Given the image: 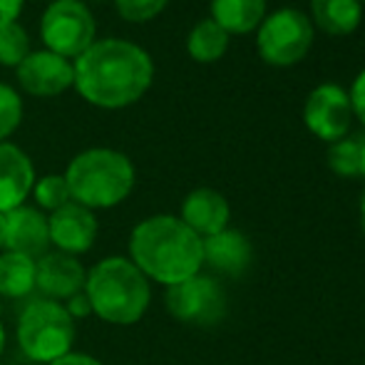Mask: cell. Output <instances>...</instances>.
Masks as SVG:
<instances>
[{
    "label": "cell",
    "mask_w": 365,
    "mask_h": 365,
    "mask_svg": "<svg viewBox=\"0 0 365 365\" xmlns=\"http://www.w3.org/2000/svg\"><path fill=\"white\" fill-rule=\"evenodd\" d=\"M0 249H5V214H0Z\"/></svg>",
    "instance_id": "31"
},
{
    "label": "cell",
    "mask_w": 365,
    "mask_h": 365,
    "mask_svg": "<svg viewBox=\"0 0 365 365\" xmlns=\"http://www.w3.org/2000/svg\"><path fill=\"white\" fill-rule=\"evenodd\" d=\"M30 55V38L28 30L15 20L0 28V65L5 68H18Z\"/></svg>",
    "instance_id": "22"
},
{
    "label": "cell",
    "mask_w": 365,
    "mask_h": 365,
    "mask_svg": "<svg viewBox=\"0 0 365 365\" xmlns=\"http://www.w3.org/2000/svg\"><path fill=\"white\" fill-rule=\"evenodd\" d=\"M130 256L149 281L164 286L192 279L204 266L202 239L172 214L140 221L130 236Z\"/></svg>",
    "instance_id": "2"
},
{
    "label": "cell",
    "mask_w": 365,
    "mask_h": 365,
    "mask_svg": "<svg viewBox=\"0 0 365 365\" xmlns=\"http://www.w3.org/2000/svg\"><path fill=\"white\" fill-rule=\"evenodd\" d=\"M18 346L30 361L53 363L68 356L75 343V318L60 301L40 298L18 318Z\"/></svg>",
    "instance_id": "5"
},
{
    "label": "cell",
    "mask_w": 365,
    "mask_h": 365,
    "mask_svg": "<svg viewBox=\"0 0 365 365\" xmlns=\"http://www.w3.org/2000/svg\"><path fill=\"white\" fill-rule=\"evenodd\" d=\"M361 226L365 231V192H363V199H361Z\"/></svg>",
    "instance_id": "33"
},
{
    "label": "cell",
    "mask_w": 365,
    "mask_h": 365,
    "mask_svg": "<svg viewBox=\"0 0 365 365\" xmlns=\"http://www.w3.org/2000/svg\"><path fill=\"white\" fill-rule=\"evenodd\" d=\"M313 23L333 38L351 35L361 25V0H311Z\"/></svg>",
    "instance_id": "17"
},
{
    "label": "cell",
    "mask_w": 365,
    "mask_h": 365,
    "mask_svg": "<svg viewBox=\"0 0 365 365\" xmlns=\"http://www.w3.org/2000/svg\"><path fill=\"white\" fill-rule=\"evenodd\" d=\"M361 3H363V0H361Z\"/></svg>",
    "instance_id": "34"
},
{
    "label": "cell",
    "mask_w": 365,
    "mask_h": 365,
    "mask_svg": "<svg viewBox=\"0 0 365 365\" xmlns=\"http://www.w3.org/2000/svg\"><path fill=\"white\" fill-rule=\"evenodd\" d=\"M169 0H115L117 15L127 23H149L154 20Z\"/></svg>",
    "instance_id": "25"
},
{
    "label": "cell",
    "mask_w": 365,
    "mask_h": 365,
    "mask_svg": "<svg viewBox=\"0 0 365 365\" xmlns=\"http://www.w3.org/2000/svg\"><path fill=\"white\" fill-rule=\"evenodd\" d=\"M328 167L338 174V177H361L358 169V145L356 137H343V140L333 142L328 147Z\"/></svg>",
    "instance_id": "23"
},
{
    "label": "cell",
    "mask_w": 365,
    "mask_h": 365,
    "mask_svg": "<svg viewBox=\"0 0 365 365\" xmlns=\"http://www.w3.org/2000/svg\"><path fill=\"white\" fill-rule=\"evenodd\" d=\"M226 50H229V33L212 18L194 25L187 38V53L197 63H217L226 55Z\"/></svg>",
    "instance_id": "20"
},
{
    "label": "cell",
    "mask_w": 365,
    "mask_h": 365,
    "mask_svg": "<svg viewBox=\"0 0 365 365\" xmlns=\"http://www.w3.org/2000/svg\"><path fill=\"white\" fill-rule=\"evenodd\" d=\"M18 85L33 97H58L75 87L73 60H65L50 50H30V55L15 68Z\"/></svg>",
    "instance_id": "10"
},
{
    "label": "cell",
    "mask_w": 365,
    "mask_h": 365,
    "mask_svg": "<svg viewBox=\"0 0 365 365\" xmlns=\"http://www.w3.org/2000/svg\"><path fill=\"white\" fill-rule=\"evenodd\" d=\"M35 184V167L18 145L0 142V214L23 207Z\"/></svg>",
    "instance_id": "14"
},
{
    "label": "cell",
    "mask_w": 365,
    "mask_h": 365,
    "mask_svg": "<svg viewBox=\"0 0 365 365\" xmlns=\"http://www.w3.org/2000/svg\"><path fill=\"white\" fill-rule=\"evenodd\" d=\"M50 244L58 251L70 256L85 254L92 249L97 239V217L95 212L85 209L77 202H68L65 207L55 209L48 219Z\"/></svg>",
    "instance_id": "11"
},
{
    "label": "cell",
    "mask_w": 365,
    "mask_h": 365,
    "mask_svg": "<svg viewBox=\"0 0 365 365\" xmlns=\"http://www.w3.org/2000/svg\"><path fill=\"white\" fill-rule=\"evenodd\" d=\"M167 311L189 326H217L226 316V291L214 276L199 271L187 281L167 286Z\"/></svg>",
    "instance_id": "8"
},
{
    "label": "cell",
    "mask_w": 365,
    "mask_h": 365,
    "mask_svg": "<svg viewBox=\"0 0 365 365\" xmlns=\"http://www.w3.org/2000/svg\"><path fill=\"white\" fill-rule=\"evenodd\" d=\"M35 204H38L40 212H50L53 214L55 209L65 207L68 202H73L70 197V187L65 182V174H48L43 179H35L33 192Z\"/></svg>",
    "instance_id": "21"
},
{
    "label": "cell",
    "mask_w": 365,
    "mask_h": 365,
    "mask_svg": "<svg viewBox=\"0 0 365 365\" xmlns=\"http://www.w3.org/2000/svg\"><path fill=\"white\" fill-rule=\"evenodd\" d=\"M75 90L102 110H122L147 95L154 82V63L145 48L120 38L95 40L77 60Z\"/></svg>",
    "instance_id": "1"
},
{
    "label": "cell",
    "mask_w": 365,
    "mask_h": 365,
    "mask_svg": "<svg viewBox=\"0 0 365 365\" xmlns=\"http://www.w3.org/2000/svg\"><path fill=\"white\" fill-rule=\"evenodd\" d=\"M25 0H0V28L8 23H15L18 15L23 13Z\"/></svg>",
    "instance_id": "27"
},
{
    "label": "cell",
    "mask_w": 365,
    "mask_h": 365,
    "mask_svg": "<svg viewBox=\"0 0 365 365\" xmlns=\"http://www.w3.org/2000/svg\"><path fill=\"white\" fill-rule=\"evenodd\" d=\"M85 296L102 321L132 326L152 303L149 279L125 256H107L87 271Z\"/></svg>",
    "instance_id": "3"
},
{
    "label": "cell",
    "mask_w": 365,
    "mask_h": 365,
    "mask_svg": "<svg viewBox=\"0 0 365 365\" xmlns=\"http://www.w3.org/2000/svg\"><path fill=\"white\" fill-rule=\"evenodd\" d=\"M48 365H102L97 358L87 356V353H68V356L58 358V361L48 363Z\"/></svg>",
    "instance_id": "29"
},
{
    "label": "cell",
    "mask_w": 365,
    "mask_h": 365,
    "mask_svg": "<svg viewBox=\"0 0 365 365\" xmlns=\"http://www.w3.org/2000/svg\"><path fill=\"white\" fill-rule=\"evenodd\" d=\"M356 145H358V169H361V177H365V132L356 135Z\"/></svg>",
    "instance_id": "30"
},
{
    "label": "cell",
    "mask_w": 365,
    "mask_h": 365,
    "mask_svg": "<svg viewBox=\"0 0 365 365\" xmlns=\"http://www.w3.org/2000/svg\"><path fill=\"white\" fill-rule=\"evenodd\" d=\"M45 50L65 60H77L97 40V23L82 0H53L40 20Z\"/></svg>",
    "instance_id": "7"
},
{
    "label": "cell",
    "mask_w": 365,
    "mask_h": 365,
    "mask_svg": "<svg viewBox=\"0 0 365 365\" xmlns=\"http://www.w3.org/2000/svg\"><path fill=\"white\" fill-rule=\"evenodd\" d=\"M313 45V25L298 8H281L266 15L259 25L256 48L264 63L274 68H289L301 63Z\"/></svg>",
    "instance_id": "6"
},
{
    "label": "cell",
    "mask_w": 365,
    "mask_h": 365,
    "mask_svg": "<svg viewBox=\"0 0 365 365\" xmlns=\"http://www.w3.org/2000/svg\"><path fill=\"white\" fill-rule=\"evenodd\" d=\"M87 271L75 256L55 251L35 261V289L50 301H68L85 291Z\"/></svg>",
    "instance_id": "12"
},
{
    "label": "cell",
    "mask_w": 365,
    "mask_h": 365,
    "mask_svg": "<svg viewBox=\"0 0 365 365\" xmlns=\"http://www.w3.org/2000/svg\"><path fill=\"white\" fill-rule=\"evenodd\" d=\"M348 97H351L353 115H356L358 120L365 125V70L356 77V82H353V87H351V95Z\"/></svg>",
    "instance_id": "26"
},
{
    "label": "cell",
    "mask_w": 365,
    "mask_h": 365,
    "mask_svg": "<svg viewBox=\"0 0 365 365\" xmlns=\"http://www.w3.org/2000/svg\"><path fill=\"white\" fill-rule=\"evenodd\" d=\"M179 219H182L199 239H207V236H214V234H219V231L229 229L231 207L224 194L217 192V189L199 187L184 197L182 217Z\"/></svg>",
    "instance_id": "16"
},
{
    "label": "cell",
    "mask_w": 365,
    "mask_h": 365,
    "mask_svg": "<svg viewBox=\"0 0 365 365\" xmlns=\"http://www.w3.org/2000/svg\"><path fill=\"white\" fill-rule=\"evenodd\" d=\"M3 351H5V328L0 323V356H3Z\"/></svg>",
    "instance_id": "32"
},
{
    "label": "cell",
    "mask_w": 365,
    "mask_h": 365,
    "mask_svg": "<svg viewBox=\"0 0 365 365\" xmlns=\"http://www.w3.org/2000/svg\"><path fill=\"white\" fill-rule=\"evenodd\" d=\"M35 289V259L15 251L0 254V296L23 298Z\"/></svg>",
    "instance_id": "19"
},
{
    "label": "cell",
    "mask_w": 365,
    "mask_h": 365,
    "mask_svg": "<svg viewBox=\"0 0 365 365\" xmlns=\"http://www.w3.org/2000/svg\"><path fill=\"white\" fill-rule=\"evenodd\" d=\"M266 18V0H212V20L229 35H246Z\"/></svg>",
    "instance_id": "18"
},
{
    "label": "cell",
    "mask_w": 365,
    "mask_h": 365,
    "mask_svg": "<svg viewBox=\"0 0 365 365\" xmlns=\"http://www.w3.org/2000/svg\"><path fill=\"white\" fill-rule=\"evenodd\" d=\"M65 308H68V313H70V316H73V318H80V316H87V313H92L90 301H87L85 291L77 293V296H73V298H68V303H65Z\"/></svg>",
    "instance_id": "28"
},
{
    "label": "cell",
    "mask_w": 365,
    "mask_h": 365,
    "mask_svg": "<svg viewBox=\"0 0 365 365\" xmlns=\"http://www.w3.org/2000/svg\"><path fill=\"white\" fill-rule=\"evenodd\" d=\"M351 97L341 85H318L316 90L308 95L306 105H303V122L306 127L318 137V140L333 142L343 140L351 132Z\"/></svg>",
    "instance_id": "9"
},
{
    "label": "cell",
    "mask_w": 365,
    "mask_h": 365,
    "mask_svg": "<svg viewBox=\"0 0 365 365\" xmlns=\"http://www.w3.org/2000/svg\"><path fill=\"white\" fill-rule=\"evenodd\" d=\"M202 254L204 264L212 266L217 274L236 279L249 271L251 261H254V246L244 231L229 226L219 234L202 239Z\"/></svg>",
    "instance_id": "15"
},
{
    "label": "cell",
    "mask_w": 365,
    "mask_h": 365,
    "mask_svg": "<svg viewBox=\"0 0 365 365\" xmlns=\"http://www.w3.org/2000/svg\"><path fill=\"white\" fill-rule=\"evenodd\" d=\"M65 182L73 202L85 209H112L135 189V164L120 149L92 147L68 164Z\"/></svg>",
    "instance_id": "4"
},
{
    "label": "cell",
    "mask_w": 365,
    "mask_h": 365,
    "mask_svg": "<svg viewBox=\"0 0 365 365\" xmlns=\"http://www.w3.org/2000/svg\"><path fill=\"white\" fill-rule=\"evenodd\" d=\"M48 217L38 207H18L5 214V251L30 256L38 261L48 254Z\"/></svg>",
    "instance_id": "13"
},
{
    "label": "cell",
    "mask_w": 365,
    "mask_h": 365,
    "mask_svg": "<svg viewBox=\"0 0 365 365\" xmlns=\"http://www.w3.org/2000/svg\"><path fill=\"white\" fill-rule=\"evenodd\" d=\"M20 122H23V97L10 85L0 82V142H8Z\"/></svg>",
    "instance_id": "24"
}]
</instances>
